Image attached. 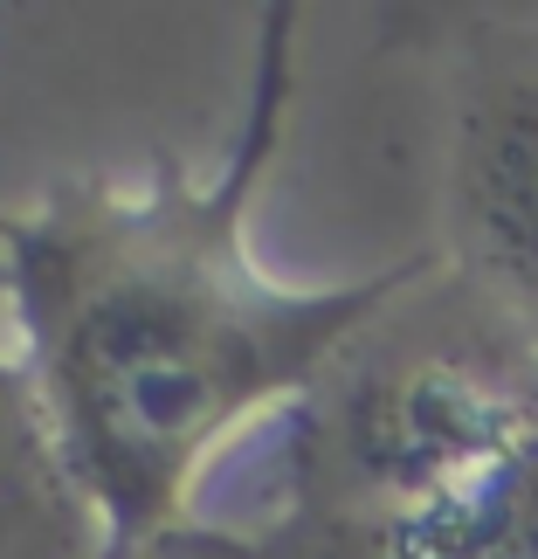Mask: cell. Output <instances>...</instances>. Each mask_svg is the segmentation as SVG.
Masks as SVG:
<instances>
[{"instance_id":"cell-1","label":"cell","mask_w":538,"mask_h":559,"mask_svg":"<svg viewBox=\"0 0 538 559\" xmlns=\"http://www.w3.org/2000/svg\"><path fill=\"white\" fill-rule=\"evenodd\" d=\"M290 49L297 8H270L249 118L214 174L153 159L145 180H56L0 207V325L104 525V559L187 525L207 484L442 255L352 284H284L255 263L249 207L284 132Z\"/></svg>"},{"instance_id":"cell-2","label":"cell","mask_w":538,"mask_h":559,"mask_svg":"<svg viewBox=\"0 0 538 559\" xmlns=\"http://www.w3.org/2000/svg\"><path fill=\"white\" fill-rule=\"evenodd\" d=\"M193 519L263 559H538V332L435 255Z\"/></svg>"},{"instance_id":"cell-3","label":"cell","mask_w":538,"mask_h":559,"mask_svg":"<svg viewBox=\"0 0 538 559\" xmlns=\"http://www.w3.org/2000/svg\"><path fill=\"white\" fill-rule=\"evenodd\" d=\"M442 263L538 332V21L449 41Z\"/></svg>"},{"instance_id":"cell-4","label":"cell","mask_w":538,"mask_h":559,"mask_svg":"<svg viewBox=\"0 0 538 559\" xmlns=\"http://www.w3.org/2000/svg\"><path fill=\"white\" fill-rule=\"evenodd\" d=\"M0 559H104V525L0 325Z\"/></svg>"},{"instance_id":"cell-5","label":"cell","mask_w":538,"mask_h":559,"mask_svg":"<svg viewBox=\"0 0 538 559\" xmlns=\"http://www.w3.org/2000/svg\"><path fill=\"white\" fill-rule=\"evenodd\" d=\"M132 559H263L242 532H228V525H207V519H187V525H174L166 539H153L145 552H132Z\"/></svg>"}]
</instances>
